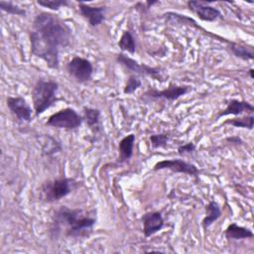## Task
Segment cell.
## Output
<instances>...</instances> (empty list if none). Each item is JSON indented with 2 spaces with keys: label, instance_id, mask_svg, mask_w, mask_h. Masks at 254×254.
<instances>
[{
  "label": "cell",
  "instance_id": "obj_1",
  "mask_svg": "<svg viewBox=\"0 0 254 254\" xmlns=\"http://www.w3.org/2000/svg\"><path fill=\"white\" fill-rule=\"evenodd\" d=\"M29 39L31 55L44 61L48 67L58 69L60 52L71 45L73 35L70 26L61 17L51 12H40L33 20Z\"/></svg>",
  "mask_w": 254,
  "mask_h": 254
},
{
  "label": "cell",
  "instance_id": "obj_2",
  "mask_svg": "<svg viewBox=\"0 0 254 254\" xmlns=\"http://www.w3.org/2000/svg\"><path fill=\"white\" fill-rule=\"evenodd\" d=\"M96 223L94 210L71 208L63 205L55 210L52 216L51 231L55 236L67 238H83L88 236Z\"/></svg>",
  "mask_w": 254,
  "mask_h": 254
},
{
  "label": "cell",
  "instance_id": "obj_3",
  "mask_svg": "<svg viewBox=\"0 0 254 254\" xmlns=\"http://www.w3.org/2000/svg\"><path fill=\"white\" fill-rule=\"evenodd\" d=\"M59 83L51 78L40 77L32 88V101L35 115L39 117L57 101Z\"/></svg>",
  "mask_w": 254,
  "mask_h": 254
},
{
  "label": "cell",
  "instance_id": "obj_4",
  "mask_svg": "<svg viewBox=\"0 0 254 254\" xmlns=\"http://www.w3.org/2000/svg\"><path fill=\"white\" fill-rule=\"evenodd\" d=\"M76 187V182L72 178L62 177L48 181L41 186L40 197L43 201L53 203L68 195Z\"/></svg>",
  "mask_w": 254,
  "mask_h": 254
},
{
  "label": "cell",
  "instance_id": "obj_5",
  "mask_svg": "<svg viewBox=\"0 0 254 254\" xmlns=\"http://www.w3.org/2000/svg\"><path fill=\"white\" fill-rule=\"evenodd\" d=\"M83 122L82 116L73 108L65 107L53 113L45 122L46 126L66 131L77 130Z\"/></svg>",
  "mask_w": 254,
  "mask_h": 254
},
{
  "label": "cell",
  "instance_id": "obj_6",
  "mask_svg": "<svg viewBox=\"0 0 254 254\" xmlns=\"http://www.w3.org/2000/svg\"><path fill=\"white\" fill-rule=\"evenodd\" d=\"M115 60L119 64L124 66L131 73L137 74L139 76H149L160 82H164L167 80L161 67L151 66L146 64H140L136 60L125 55L124 53L117 54Z\"/></svg>",
  "mask_w": 254,
  "mask_h": 254
},
{
  "label": "cell",
  "instance_id": "obj_7",
  "mask_svg": "<svg viewBox=\"0 0 254 254\" xmlns=\"http://www.w3.org/2000/svg\"><path fill=\"white\" fill-rule=\"evenodd\" d=\"M65 70L77 83H86L91 80L94 69L88 59L74 56L66 63Z\"/></svg>",
  "mask_w": 254,
  "mask_h": 254
},
{
  "label": "cell",
  "instance_id": "obj_8",
  "mask_svg": "<svg viewBox=\"0 0 254 254\" xmlns=\"http://www.w3.org/2000/svg\"><path fill=\"white\" fill-rule=\"evenodd\" d=\"M192 90L190 85L186 84H176L171 82L168 87L164 89H157L155 87H150L144 92V96L149 99H163L168 101H175L182 96L188 94Z\"/></svg>",
  "mask_w": 254,
  "mask_h": 254
},
{
  "label": "cell",
  "instance_id": "obj_9",
  "mask_svg": "<svg viewBox=\"0 0 254 254\" xmlns=\"http://www.w3.org/2000/svg\"><path fill=\"white\" fill-rule=\"evenodd\" d=\"M162 170H169L173 173H179V174H186L191 177H194L195 179H198L199 176V170L197 167L191 163L186 162L183 159H165L162 161L157 162L153 166V171L158 172Z\"/></svg>",
  "mask_w": 254,
  "mask_h": 254
},
{
  "label": "cell",
  "instance_id": "obj_10",
  "mask_svg": "<svg viewBox=\"0 0 254 254\" xmlns=\"http://www.w3.org/2000/svg\"><path fill=\"white\" fill-rule=\"evenodd\" d=\"M6 105L11 114L19 121L30 123L32 121V108L22 96H7Z\"/></svg>",
  "mask_w": 254,
  "mask_h": 254
},
{
  "label": "cell",
  "instance_id": "obj_11",
  "mask_svg": "<svg viewBox=\"0 0 254 254\" xmlns=\"http://www.w3.org/2000/svg\"><path fill=\"white\" fill-rule=\"evenodd\" d=\"M210 2H202V1H194L189 0L187 2L188 8L194 13L197 18L201 21L205 22H214L219 19H222V13L216 7L210 6Z\"/></svg>",
  "mask_w": 254,
  "mask_h": 254
},
{
  "label": "cell",
  "instance_id": "obj_12",
  "mask_svg": "<svg viewBox=\"0 0 254 254\" xmlns=\"http://www.w3.org/2000/svg\"><path fill=\"white\" fill-rule=\"evenodd\" d=\"M79 14L87 21L90 27H97L102 24L106 16V6H91L84 2L77 3Z\"/></svg>",
  "mask_w": 254,
  "mask_h": 254
},
{
  "label": "cell",
  "instance_id": "obj_13",
  "mask_svg": "<svg viewBox=\"0 0 254 254\" xmlns=\"http://www.w3.org/2000/svg\"><path fill=\"white\" fill-rule=\"evenodd\" d=\"M143 234L146 238L161 231L165 225V220L161 211H147L141 216Z\"/></svg>",
  "mask_w": 254,
  "mask_h": 254
},
{
  "label": "cell",
  "instance_id": "obj_14",
  "mask_svg": "<svg viewBox=\"0 0 254 254\" xmlns=\"http://www.w3.org/2000/svg\"><path fill=\"white\" fill-rule=\"evenodd\" d=\"M253 114L254 113V106L246 101V100H239V99H230L225 108L218 111L215 120L227 116V115H233V116H241L242 114Z\"/></svg>",
  "mask_w": 254,
  "mask_h": 254
},
{
  "label": "cell",
  "instance_id": "obj_15",
  "mask_svg": "<svg viewBox=\"0 0 254 254\" xmlns=\"http://www.w3.org/2000/svg\"><path fill=\"white\" fill-rule=\"evenodd\" d=\"M82 119L93 134L101 131V112L98 108L84 106L82 108Z\"/></svg>",
  "mask_w": 254,
  "mask_h": 254
},
{
  "label": "cell",
  "instance_id": "obj_16",
  "mask_svg": "<svg viewBox=\"0 0 254 254\" xmlns=\"http://www.w3.org/2000/svg\"><path fill=\"white\" fill-rule=\"evenodd\" d=\"M136 137L135 134L130 133L126 136H124L118 143V159L117 162L122 164L127 161H129L133 156V150H134V143H135Z\"/></svg>",
  "mask_w": 254,
  "mask_h": 254
},
{
  "label": "cell",
  "instance_id": "obj_17",
  "mask_svg": "<svg viewBox=\"0 0 254 254\" xmlns=\"http://www.w3.org/2000/svg\"><path fill=\"white\" fill-rule=\"evenodd\" d=\"M223 235L227 240L238 241L252 238L254 236V233L250 228L238 225L236 222H232L225 228Z\"/></svg>",
  "mask_w": 254,
  "mask_h": 254
},
{
  "label": "cell",
  "instance_id": "obj_18",
  "mask_svg": "<svg viewBox=\"0 0 254 254\" xmlns=\"http://www.w3.org/2000/svg\"><path fill=\"white\" fill-rule=\"evenodd\" d=\"M221 216L220 205L215 200H210L205 205V214L201 219V226L206 230Z\"/></svg>",
  "mask_w": 254,
  "mask_h": 254
},
{
  "label": "cell",
  "instance_id": "obj_19",
  "mask_svg": "<svg viewBox=\"0 0 254 254\" xmlns=\"http://www.w3.org/2000/svg\"><path fill=\"white\" fill-rule=\"evenodd\" d=\"M117 45L122 52H126L131 55L135 54V52H136V48H137L136 40H135V37L132 34V32L129 30H124L122 32V35H121Z\"/></svg>",
  "mask_w": 254,
  "mask_h": 254
},
{
  "label": "cell",
  "instance_id": "obj_20",
  "mask_svg": "<svg viewBox=\"0 0 254 254\" xmlns=\"http://www.w3.org/2000/svg\"><path fill=\"white\" fill-rule=\"evenodd\" d=\"M229 50L238 59L243 61H252L254 59V52L251 46L247 47L234 42H229Z\"/></svg>",
  "mask_w": 254,
  "mask_h": 254
},
{
  "label": "cell",
  "instance_id": "obj_21",
  "mask_svg": "<svg viewBox=\"0 0 254 254\" xmlns=\"http://www.w3.org/2000/svg\"><path fill=\"white\" fill-rule=\"evenodd\" d=\"M223 125H231L236 128H245L248 130H253L254 127V116L253 114H246L244 116H237L231 119H226Z\"/></svg>",
  "mask_w": 254,
  "mask_h": 254
},
{
  "label": "cell",
  "instance_id": "obj_22",
  "mask_svg": "<svg viewBox=\"0 0 254 254\" xmlns=\"http://www.w3.org/2000/svg\"><path fill=\"white\" fill-rule=\"evenodd\" d=\"M0 9L1 11L10 14V15H15V16H20V17H25L27 15V11L24 8H21L17 4H14L11 1H0Z\"/></svg>",
  "mask_w": 254,
  "mask_h": 254
},
{
  "label": "cell",
  "instance_id": "obj_23",
  "mask_svg": "<svg viewBox=\"0 0 254 254\" xmlns=\"http://www.w3.org/2000/svg\"><path fill=\"white\" fill-rule=\"evenodd\" d=\"M141 86H142V80H141L140 76L137 74H134V73H130L126 80V83L124 85L123 92L125 94H132Z\"/></svg>",
  "mask_w": 254,
  "mask_h": 254
},
{
  "label": "cell",
  "instance_id": "obj_24",
  "mask_svg": "<svg viewBox=\"0 0 254 254\" xmlns=\"http://www.w3.org/2000/svg\"><path fill=\"white\" fill-rule=\"evenodd\" d=\"M170 140V134L169 133H157L152 134L149 137V141L151 143V147L153 149H159V148H165L168 145V142Z\"/></svg>",
  "mask_w": 254,
  "mask_h": 254
},
{
  "label": "cell",
  "instance_id": "obj_25",
  "mask_svg": "<svg viewBox=\"0 0 254 254\" xmlns=\"http://www.w3.org/2000/svg\"><path fill=\"white\" fill-rule=\"evenodd\" d=\"M36 3L39 6L48 8L51 11H58L60 8L69 6L70 4L68 0H37Z\"/></svg>",
  "mask_w": 254,
  "mask_h": 254
},
{
  "label": "cell",
  "instance_id": "obj_26",
  "mask_svg": "<svg viewBox=\"0 0 254 254\" xmlns=\"http://www.w3.org/2000/svg\"><path fill=\"white\" fill-rule=\"evenodd\" d=\"M196 147L194 145V143L192 142H188L186 144H183V145H180L178 147V154L181 155V156H184V155H187V154H191L195 151Z\"/></svg>",
  "mask_w": 254,
  "mask_h": 254
},
{
  "label": "cell",
  "instance_id": "obj_27",
  "mask_svg": "<svg viewBox=\"0 0 254 254\" xmlns=\"http://www.w3.org/2000/svg\"><path fill=\"white\" fill-rule=\"evenodd\" d=\"M226 141L229 142V143H232V144H235V145H238V144H242L243 141L241 140L240 137L238 136H231V137H227L226 138Z\"/></svg>",
  "mask_w": 254,
  "mask_h": 254
},
{
  "label": "cell",
  "instance_id": "obj_28",
  "mask_svg": "<svg viewBox=\"0 0 254 254\" xmlns=\"http://www.w3.org/2000/svg\"><path fill=\"white\" fill-rule=\"evenodd\" d=\"M253 71H254V69H253V68H249V70H248V74H249L250 78H253Z\"/></svg>",
  "mask_w": 254,
  "mask_h": 254
}]
</instances>
